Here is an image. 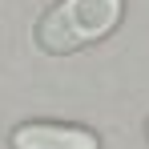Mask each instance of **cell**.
Masks as SVG:
<instances>
[{
  "label": "cell",
  "instance_id": "cell-2",
  "mask_svg": "<svg viewBox=\"0 0 149 149\" xmlns=\"http://www.w3.org/2000/svg\"><path fill=\"white\" fill-rule=\"evenodd\" d=\"M12 149H101V137L85 125L61 121H24L12 129Z\"/></svg>",
  "mask_w": 149,
  "mask_h": 149
},
{
  "label": "cell",
  "instance_id": "cell-1",
  "mask_svg": "<svg viewBox=\"0 0 149 149\" xmlns=\"http://www.w3.org/2000/svg\"><path fill=\"white\" fill-rule=\"evenodd\" d=\"M121 12L125 0H61L36 24V45L52 56H69L85 45L105 40L121 24Z\"/></svg>",
  "mask_w": 149,
  "mask_h": 149
}]
</instances>
